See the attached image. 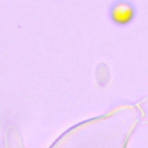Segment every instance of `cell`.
Instances as JSON below:
<instances>
[{"mask_svg": "<svg viewBox=\"0 0 148 148\" xmlns=\"http://www.w3.org/2000/svg\"><path fill=\"white\" fill-rule=\"evenodd\" d=\"M134 7L127 1H119L113 5L110 12V16L112 21L117 24L124 25L130 23L134 17Z\"/></svg>", "mask_w": 148, "mask_h": 148, "instance_id": "obj_1", "label": "cell"}]
</instances>
